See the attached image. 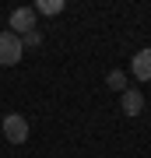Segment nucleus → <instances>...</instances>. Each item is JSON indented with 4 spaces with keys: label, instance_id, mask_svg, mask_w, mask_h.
Returning <instances> with one entry per match:
<instances>
[{
    "label": "nucleus",
    "instance_id": "nucleus-1",
    "mask_svg": "<svg viewBox=\"0 0 151 158\" xmlns=\"http://www.w3.org/2000/svg\"><path fill=\"white\" fill-rule=\"evenodd\" d=\"M21 56H25L21 39H18L11 28H4V32H0V67H14Z\"/></svg>",
    "mask_w": 151,
    "mask_h": 158
},
{
    "label": "nucleus",
    "instance_id": "nucleus-2",
    "mask_svg": "<svg viewBox=\"0 0 151 158\" xmlns=\"http://www.w3.org/2000/svg\"><path fill=\"white\" fill-rule=\"evenodd\" d=\"M4 137L11 144H25L28 141V119L21 113H7L4 116Z\"/></svg>",
    "mask_w": 151,
    "mask_h": 158
},
{
    "label": "nucleus",
    "instance_id": "nucleus-3",
    "mask_svg": "<svg viewBox=\"0 0 151 158\" xmlns=\"http://www.w3.org/2000/svg\"><path fill=\"white\" fill-rule=\"evenodd\" d=\"M120 113L123 116H141L144 113V91L141 88H127L123 95H120Z\"/></svg>",
    "mask_w": 151,
    "mask_h": 158
},
{
    "label": "nucleus",
    "instance_id": "nucleus-4",
    "mask_svg": "<svg viewBox=\"0 0 151 158\" xmlns=\"http://www.w3.org/2000/svg\"><path fill=\"white\" fill-rule=\"evenodd\" d=\"M35 28V11L32 7H18V11H11V32L14 35H25Z\"/></svg>",
    "mask_w": 151,
    "mask_h": 158
},
{
    "label": "nucleus",
    "instance_id": "nucleus-5",
    "mask_svg": "<svg viewBox=\"0 0 151 158\" xmlns=\"http://www.w3.org/2000/svg\"><path fill=\"white\" fill-rule=\"evenodd\" d=\"M130 70H134V77L137 81H151V49H137L134 53V60H130Z\"/></svg>",
    "mask_w": 151,
    "mask_h": 158
},
{
    "label": "nucleus",
    "instance_id": "nucleus-6",
    "mask_svg": "<svg viewBox=\"0 0 151 158\" xmlns=\"http://www.w3.org/2000/svg\"><path fill=\"white\" fill-rule=\"evenodd\" d=\"M32 11H35V14H49V18H53V14H60V11H63V0H35Z\"/></svg>",
    "mask_w": 151,
    "mask_h": 158
},
{
    "label": "nucleus",
    "instance_id": "nucleus-7",
    "mask_svg": "<svg viewBox=\"0 0 151 158\" xmlns=\"http://www.w3.org/2000/svg\"><path fill=\"white\" fill-rule=\"evenodd\" d=\"M106 85H109L112 91H120V95H123V91H127V74H123V70H109Z\"/></svg>",
    "mask_w": 151,
    "mask_h": 158
},
{
    "label": "nucleus",
    "instance_id": "nucleus-8",
    "mask_svg": "<svg viewBox=\"0 0 151 158\" xmlns=\"http://www.w3.org/2000/svg\"><path fill=\"white\" fill-rule=\"evenodd\" d=\"M18 39H21V46H25V49H39V46H42V32H39V28H32V32L18 35Z\"/></svg>",
    "mask_w": 151,
    "mask_h": 158
}]
</instances>
